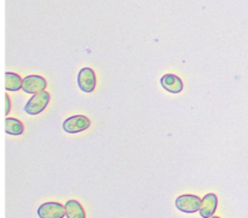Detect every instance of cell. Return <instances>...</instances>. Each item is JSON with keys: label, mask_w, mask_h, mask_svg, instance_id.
<instances>
[{"label": "cell", "mask_w": 248, "mask_h": 218, "mask_svg": "<svg viewBox=\"0 0 248 218\" xmlns=\"http://www.w3.org/2000/svg\"><path fill=\"white\" fill-rule=\"evenodd\" d=\"M50 98L51 96L47 91H41L38 92V93H34L33 97L27 102L26 107H24V111L29 114V115H38L47 107Z\"/></svg>", "instance_id": "6da1fadb"}, {"label": "cell", "mask_w": 248, "mask_h": 218, "mask_svg": "<svg viewBox=\"0 0 248 218\" xmlns=\"http://www.w3.org/2000/svg\"><path fill=\"white\" fill-rule=\"evenodd\" d=\"M65 215V206L56 201L43 203L38 208V216L40 218H63Z\"/></svg>", "instance_id": "277c9868"}, {"label": "cell", "mask_w": 248, "mask_h": 218, "mask_svg": "<svg viewBox=\"0 0 248 218\" xmlns=\"http://www.w3.org/2000/svg\"><path fill=\"white\" fill-rule=\"evenodd\" d=\"M65 213L67 218H86L84 208L77 200H68L65 202Z\"/></svg>", "instance_id": "9c48e42d"}, {"label": "cell", "mask_w": 248, "mask_h": 218, "mask_svg": "<svg viewBox=\"0 0 248 218\" xmlns=\"http://www.w3.org/2000/svg\"><path fill=\"white\" fill-rule=\"evenodd\" d=\"M91 126V121L85 115H73L64 120L63 130L68 133H79L87 130Z\"/></svg>", "instance_id": "3957f363"}, {"label": "cell", "mask_w": 248, "mask_h": 218, "mask_svg": "<svg viewBox=\"0 0 248 218\" xmlns=\"http://www.w3.org/2000/svg\"><path fill=\"white\" fill-rule=\"evenodd\" d=\"M160 82H161V86L171 93H179V92L183 91V81H182L181 78L174 74H165L160 80Z\"/></svg>", "instance_id": "ba28073f"}, {"label": "cell", "mask_w": 248, "mask_h": 218, "mask_svg": "<svg viewBox=\"0 0 248 218\" xmlns=\"http://www.w3.org/2000/svg\"><path fill=\"white\" fill-rule=\"evenodd\" d=\"M218 206V198L216 194L210 193L207 195L203 196L202 199V205L200 208V216L202 218H211L215 215L216 210Z\"/></svg>", "instance_id": "52a82bcc"}, {"label": "cell", "mask_w": 248, "mask_h": 218, "mask_svg": "<svg viewBox=\"0 0 248 218\" xmlns=\"http://www.w3.org/2000/svg\"><path fill=\"white\" fill-rule=\"evenodd\" d=\"M23 86V79L16 73H5V89L6 91H18Z\"/></svg>", "instance_id": "30bf717a"}, {"label": "cell", "mask_w": 248, "mask_h": 218, "mask_svg": "<svg viewBox=\"0 0 248 218\" xmlns=\"http://www.w3.org/2000/svg\"><path fill=\"white\" fill-rule=\"evenodd\" d=\"M78 85H79L80 90L84 92L93 91L96 89V74L92 68H82L78 75Z\"/></svg>", "instance_id": "5b68a950"}, {"label": "cell", "mask_w": 248, "mask_h": 218, "mask_svg": "<svg viewBox=\"0 0 248 218\" xmlns=\"http://www.w3.org/2000/svg\"><path fill=\"white\" fill-rule=\"evenodd\" d=\"M202 199L191 194H184L176 199V207L184 213H195L200 211Z\"/></svg>", "instance_id": "7a4b0ae2"}, {"label": "cell", "mask_w": 248, "mask_h": 218, "mask_svg": "<svg viewBox=\"0 0 248 218\" xmlns=\"http://www.w3.org/2000/svg\"><path fill=\"white\" fill-rule=\"evenodd\" d=\"M5 102H6V109H5V114H9L10 108H11V103H10L9 94H5Z\"/></svg>", "instance_id": "7c38bea8"}, {"label": "cell", "mask_w": 248, "mask_h": 218, "mask_svg": "<svg viewBox=\"0 0 248 218\" xmlns=\"http://www.w3.org/2000/svg\"><path fill=\"white\" fill-rule=\"evenodd\" d=\"M5 131L7 135L19 136L23 133V124L15 118L5 119Z\"/></svg>", "instance_id": "8fae6325"}, {"label": "cell", "mask_w": 248, "mask_h": 218, "mask_svg": "<svg viewBox=\"0 0 248 218\" xmlns=\"http://www.w3.org/2000/svg\"><path fill=\"white\" fill-rule=\"evenodd\" d=\"M211 218H220V217H217V216H212V217Z\"/></svg>", "instance_id": "4fadbf2b"}, {"label": "cell", "mask_w": 248, "mask_h": 218, "mask_svg": "<svg viewBox=\"0 0 248 218\" xmlns=\"http://www.w3.org/2000/svg\"><path fill=\"white\" fill-rule=\"evenodd\" d=\"M46 86H47V82L40 75H28L23 79V86L22 90L27 93H38V92L45 91Z\"/></svg>", "instance_id": "8992f818"}]
</instances>
